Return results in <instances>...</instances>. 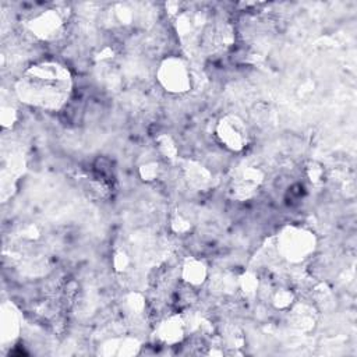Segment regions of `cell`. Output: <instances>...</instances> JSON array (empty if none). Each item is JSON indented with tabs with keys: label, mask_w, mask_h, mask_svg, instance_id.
<instances>
[{
	"label": "cell",
	"mask_w": 357,
	"mask_h": 357,
	"mask_svg": "<svg viewBox=\"0 0 357 357\" xmlns=\"http://www.w3.org/2000/svg\"><path fill=\"white\" fill-rule=\"evenodd\" d=\"M14 92L22 103L31 107L49 112L60 110L71 96L73 75L59 61H38L20 75Z\"/></svg>",
	"instance_id": "obj_1"
},
{
	"label": "cell",
	"mask_w": 357,
	"mask_h": 357,
	"mask_svg": "<svg viewBox=\"0 0 357 357\" xmlns=\"http://www.w3.org/2000/svg\"><path fill=\"white\" fill-rule=\"evenodd\" d=\"M317 244L314 231L297 225L283 226L275 237L278 255L289 264H301L310 259L315 254Z\"/></svg>",
	"instance_id": "obj_2"
},
{
	"label": "cell",
	"mask_w": 357,
	"mask_h": 357,
	"mask_svg": "<svg viewBox=\"0 0 357 357\" xmlns=\"http://www.w3.org/2000/svg\"><path fill=\"white\" fill-rule=\"evenodd\" d=\"M159 85L169 93H185L192 86L191 70L188 63L178 56H169L160 61L156 70Z\"/></svg>",
	"instance_id": "obj_3"
},
{
	"label": "cell",
	"mask_w": 357,
	"mask_h": 357,
	"mask_svg": "<svg viewBox=\"0 0 357 357\" xmlns=\"http://www.w3.org/2000/svg\"><path fill=\"white\" fill-rule=\"evenodd\" d=\"M66 22V11H61L57 7H50L33 14L26 21V28L35 38L45 42H53L63 35Z\"/></svg>",
	"instance_id": "obj_4"
},
{
	"label": "cell",
	"mask_w": 357,
	"mask_h": 357,
	"mask_svg": "<svg viewBox=\"0 0 357 357\" xmlns=\"http://www.w3.org/2000/svg\"><path fill=\"white\" fill-rule=\"evenodd\" d=\"M219 142L231 152H241L248 146L250 131L245 121L236 114H225L216 124Z\"/></svg>",
	"instance_id": "obj_5"
},
{
	"label": "cell",
	"mask_w": 357,
	"mask_h": 357,
	"mask_svg": "<svg viewBox=\"0 0 357 357\" xmlns=\"http://www.w3.org/2000/svg\"><path fill=\"white\" fill-rule=\"evenodd\" d=\"M155 336L165 346L180 344L187 336V322L184 317L172 314L163 318L155 328Z\"/></svg>",
	"instance_id": "obj_6"
},
{
	"label": "cell",
	"mask_w": 357,
	"mask_h": 357,
	"mask_svg": "<svg viewBox=\"0 0 357 357\" xmlns=\"http://www.w3.org/2000/svg\"><path fill=\"white\" fill-rule=\"evenodd\" d=\"M264 181V173L255 166H247L237 172L231 181V191L236 198L244 199L252 197Z\"/></svg>",
	"instance_id": "obj_7"
},
{
	"label": "cell",
	"mask_w": 357,
	"mask_h": 357,
	"mask_svg": "<svg viewBox=\"0 0 357 357\" xmlns=\"http://www.w3.org/2000/svg\"><path fill=\"white\" fill-rule=\"evenodd\" d=\"M22 328V317L15 304L6 301L1 304L0 312V337L1 343L6 346L8 343H14Z\"/></svg>",
	"instance_id": "obj_8"
},
{
	"label": "cell",
	"mask_w": 357,
	"mask_h": 357,
	"mask_svg": "<svg viewBox=\"0 0 357 357\" xmlns=\"http://www.w3.org/2000/svg\"><path fill=\"white\" fill-rule=\"evenodd\" d=\"M209 276L206 264L195 257H187L180 268V278L188 287L202 286Z\"/></svg>",
	"instance_id": "obj_9"
},
{
	"label": "cell",
	"mask_w": 357,
	"mask_h": 357,
	"mask_svg": "<svg viewBox=\"0 0 357 357\" xmlns=\"http://www.w3.org/2000/svg\"><path fill=\"white\" fill-rule=\"evenodd\" d=\"M139 350V343L132 337H113L106 340L99 353L105 356H132Z\"/></svg>",
	"instance_id": "obj_10"
},
{
	"label": "cell",
	"mask_w": 357,
	"mask_h": 357,
	"mask_svg": "<svg viewBox=\"0 0 357 357\" xmlns=\"http://www.w3.org/2000/svg\"><path fill=\"white\" fill-rule=\"evenodd\" d=\"M291 315V322L298 329H311L315 324V317L312 314L311 307L298 304L297 301L293 304V307L289 310Z\"/></svg>",
	"instance_id": "obj_11"
},
{
	"label": "cell",
	"mask_w": 357,
	"mask_h": 357,
	"mask_svg": "<svg viewBox=\"0 0 357 357\" xmlns=\"http://www.w3.org/2000/svg\"><path fill=\"white\" fill-rule=\"evenodd\" d=\"M296 294L290 287L278 286L271 293V304L280 311H289L296 303Z\"/></svg>",
	"instance_id": "obj_12"
},
{
	"label": "cell",
	"mask_w": 357,
	"mask_h": 357,
	"mask_svg": "<svg viewBox=\"0 0 357 357\" xmlns=\"http://www.w3.org/2000/svg\"><path fill=\"white\" fill-rule=\"evenodd\" d=\"M261 289V280L257 273L248 271L237 278V290L245 297H254Z\"/></svg>",
	"instance_id": "obj_13"
},
{
	"label": "cell",
	"mask_w": 357,
	"mask_h": 357,
	"mask_svg": "<svg viewBox=\"0 0 357 357\" xmlns=\"http://www.w3.org/2000/svg\"><path fill=\"white\" fill-rule=\"evenodd\" d=\"M170 227L174 233H177L180 236H184V234H187L188 231L192 230V222L185 213H183L180 211H176L173 213L172 219H170Z\"/></svg>",
	"instance_id": "obj_14"
},
{
	"label": "cell",
	"mask_w": 357,
	"mask_h": 357,
	"mask_svg": "<svg viewBox=\"0 0 357 357\" xmlns=\"http://www.w3.org/2000/svg\"><path fill=\"white\" fill-rule=\"evenodd\" d=\"M160 173V165L156 160H149L141 165L139 167V176L145 181H153L159 177Z\"/></svg>",
	"instance_id": "obj_15"
},
{
	"label": "cell",
	"mask_w": 357,
	"mask_h": 357,
	"mask_svg": "<svg viewBox=\"0 0 357 357\" xmlns=\"http://www.w3.org/2000/svg\"><path fill=\"white\" fill-rule=\"evenodd\" d=\"M158 148H159V152H160L165 158H169V159L176 158L177 148H176L174 141H173L169 135H160V137L158 138Z\"/></svg>",
	"instance_id": "obj_16"
},
{
	"label": "cell",
	"mask_w": 357,
	"mask_h": 357,
	"mask_svg": "<svg viewBox=\"0 0 357 357\" xmlns=\"http://www.w3.org/2000/svg\"><path fill=\"white\" fill-rule=\"evenodd\" d=\"M130 265H131V258L124 250H119V251L114 252V255H113V268L117 272H121V273L127 272L130 269Z\"/></svg>",
	"instance_id": "obj_17"
},
{
	"label": "cell",
	"mask_w": 357,
	"mask_h": 357,
	"mask_svg": "<svg viewBox=\"0 0 357 357\" xmlns=\"http://www.w3.org/2000/svg\"><path fill=\"white\" fill-rule=\"evenodd\" d=\"M10 107H11V106H8V107H6L4 105L1 106V124H3V127H10V126H13L14 121H15L17 113H15V110H13L11 113H8V112H10Z\"/></svg>",
	"instance_id": "obj_18"
},
{
	"label": "cell",
	"mask_w": 357,
	"mask_h": 357,
	"mask_svg": "<svg viewBox=\"0 0 357 357\" xmlns=\"http://www.w3.org/2000/svg\"><path fill=\"white\" fill-rule=\"evenodd\" d=\"M322 174H324V170H322V167L319 166V165H311L310 167H308V177H310V180L312 181V183H318V181H321L322 178Z\"/></svg>",
	"instance_id": "obj_19"
}]
</instances>
